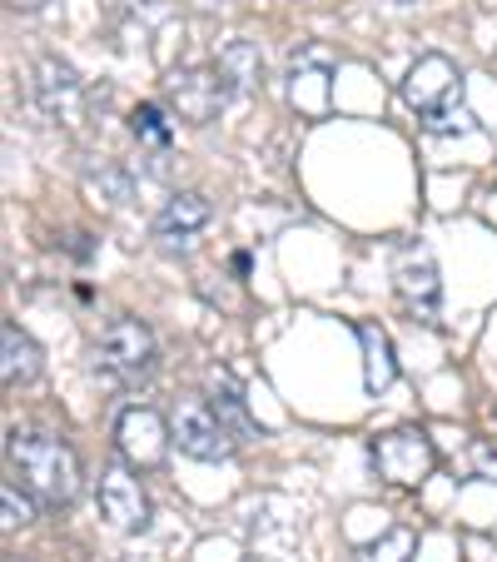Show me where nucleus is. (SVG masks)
Segmentation results:
<instances>
[{
	"mask_svg": "<svg viewBox=\"0 0 497 562\" xmlns=\"http://www.w3.org/2000/svg\"><path fill=\"white\" fill-rule=\"evenodd\" d=\"M5 453H11L15 477H21L45 508H70V503L80 498V458H75V448L65 443V438L35 434V428L21 434V428H15Z\"/></svg>",
	"mask_w": 497,
	"mask_h": 562,
	"instance_id": "f257e3e1",
	"label": "nucleus"
},
{
	"mask_svg": "<svg viewBox=\"0 0 497 562\" xmlns=\"http://www.w3.org/2000/svg\"><path fill=\"white\" fill-rule=\"evenodd\" d=\"M403 100H408L428 130H467L463 110V75L448 55H418L403 75Z\"/></svg>",
	"mask_w": 497,
	"mask_h": 562,
	"instance_id": "f03ea898",
	"label": "nucleus"
},
{
	"mask_svg": "<svg viewBox=\"0 0 497 562\" xmlns=\"http://www.w3.org/2000/svg\"><path fill=\"white\" fill-rule=\"evenodd\" d=\"M369 463L393 488H418L423 477H433L438 448L423 428H393V434H379L369 443Z\"/></svg>",
	"mask_w": 497,
	"mask_h": 562,
	"instance_id": "7ed1b4c3",
	"label": "nucleus"
},
{
	"mask_svg": "<svg viewBox=\"0 0 497 562\" xmlns=\"http://www.w3.org/2000/svg\"><path fill=\"white\" fill-rule=\"evenodd\" d=\"M95 353H100V369H105L115 383H125V389L149 383L155 379V369H159L155 334H149L139 318H110Z\"/></svg>",
	"mask_w": 497,
	"mask_h": 562,
	"instance_id": "20e7f679",
	"label": "nucleus"
},
{
	"mask_svg": "<svg viewBox=\"0 0 497 562\" xmlns=\"http://www.w3.org/2000/svg\"><path fill=\"white\" fill-rule=\"evenodd\" d=\"M165 100H170L174 120H184V125H210V120H219L224 105L234 100V75L224 70L219 60H214V65H194V70L170 75Z\"/></svg>",
	"mask_w": 497,
	"mask_h": 562,
	"instance_id": "39448f33",
	"label": "nucleus"
},
{
	"mask_svg": "<svg viewBox=\"0 0 497 562\" xmlns=\"http://www.w3.org/2000/svg\"><path fill=\"white\" fill-rule=\"evenodd\" d=\"M170 428H174L180 453L200 458V463H224V458H234V448H239V434L219 418L214 398H184V404L174 408Z\"/></svg>",
	"mask_w": 497,
	"mask_h": 562,
	"instance_id": "423d86ee",
	"label": "nucleus"
},
{
	"mask_svg": "<svg viewBox=\"0 0 497 562\" xmlns=\"http://www.w3.org/2000/svg\"><path fill=\"white\" fill-rule=\"evenodd\" d=\"M115 448L129 468H145L149 473V468H165V458H170V448H174V428L149 404H135L115 418Z\"/></svg>",
	"mask_w": 497,
	"mask_h": 562,
	"instance_id": "0eeeda50",
	"label": "nucleus"
},
{
	"mask_svg": "<svg viewBox=\"0 0 497 562\" xmlns=\"http://www.w3.org/2000/svg\"><path fill=\"white\" fill-rule=\"evenodd\" d=\"M393 289H398L403 308L413 318L433 324L438 318V299H443V284H438V265L423 245H408L398 249V265H393Z\"/></svg>",
	"mask_w": 497,
	"mask_h": 562,
	"instance_id": "6e6552de",
	"label": "nucleus"
},
{
	"mask_svg": "<svg viewBox=\"0 0 497 562\" xmlns=\"http://www.w3.org/2000/svg\"><path fill=\"white\" fill-rule=\"evenodd\" d=\"M35 100H41L45 115L65 130H75L86 120V86H80V75L65 60H55V55L35 60Z\"/></svg>",
	"mask_w": 497,
	"mask_h": 562,
	"instance_id": "1a4fd4ad",
	"label": "nucleus"
},
{
	"mask_svg": "<svg viewBox=\"0 0 497 562\" xmlns=\"http://www.w3.org/2000/svg\"><path fill=\"white\" fill-rule=\"evenodd\" d=\"M95 503H100L110 528H120V532H139L149 522V498H145V488H139V477L129 463H110L105 473H100Z\"/></svg>",
	"mask_w": 497,
	"mask_h": 562,
	"instance_id": "9d476101",
	"label": "nucleus"
},
{
	"mask_svg": "<svg viewBox=\"0 0 497 562\" xmlns=\"http://www.w3.org/2000/svg\"><path fill=\"white\" fill-rule=\"evenodd\" d=\"M210 220H214V204L204 200L200 190H184L155 214V234L159 239H190V234H200Z\"/></svg>",
	"mask_w": 497,
	"mask_h": 562,
	"instance_id": "9b49d317",
	"label": "nucleus"
},
{
	"mask_svg": "<svg viewBox=\"0 0 497 562\" xmlns=\"http://www.w3.org/2000/svg\"><path fill=\"white\" fill-rule=\"evenodd\" d=\"M35 373H41V349L31 334H21V324H5V389L35 383Z\"/></svg>",
	"mask_w": 497,
	"mask_h": 562,
	"instance_id": "f8f14e48",
	"label": "nucleus"
},
{
	"mask_svg": "<svg viewBox=\"0 0 497 562\" xmlns=\"http://www.w3.org/2000/svg\"><path fill=\"white\" fill-rule=\"evenodd\" d=\"M359 344H363V379L369 389H388L393 383V349H388V334L379 324H359Z\"/></svg>",
	"mask_w": 497,
	"mask_h": 562,
	"instance_id": "ddd939ff",
	"label": "nucleus"
},
{
	"mask_svg": "<svg viewBox=\"0 0 497 562\" xmlns=\"http://www.w3.org/2000/svg\"><path fill=\"white\" fill-rule=\"evenodd\" d=\"M219 65L234 75V86H244V90L259 86V75H264V65H259V50L249 41H234L229 50L219 55Z\"/></svg>",
	"mask_w": 497,
	"mask_h": 562,
	"instance_id": "4468645a",
	"label": "nucleus"
},
{
	"mask_svg": "<svg viewBox=\"0 0 497 562\" xmlns=\"http://www.w3.org/2000/svg\"><path fill=\"white\" fill-rule=\"evenodd\" d=\"M0 503H5V532H11V528H25V522H35V493L25 488V483L5 477V483H0Z\"/></svg>",
	"mask_w": 497,
	"mask_h": 562,
	"instance_id": "2eb2a0df",
	"label": "nucleus"
},
{
	"mask_svg": "<svg viewBox=\"0 0 497 562\" xmlns=\"http://www.w3.org/2000/svg\"><path fill=\"white\" fill-rule=\"evenodd\" d=\"M129 130H135V139H145V145L170 149V120H165L159 105H139L135 115H129Z\"/></svg>",
	"mask_w": 497,
	"mask_h": 562,
	"instance_id": "dca6fc26",
	"label": "nucleus"
},
{
	"mask_svg": "<svg viewBox=\"0 0 497 562\" xmlns=\"http://www.w3.org/2000/svg\"><path fill=\"white\" fill-rule=\"evenodd\" d=\"M210 398H214V408H219V418H224V424H229L234 434H239V443H244V438H249V434H255V424L244 418V408H239V398H234V393H210Z\"/></svg>",
	"mask_w": 497,
	"mask_h": 562,
	"instance_id": "f3484780",
	"label": "nucleus"
},
{
	"mask_svg": "<svg viewBox=\"0 0 497 562\" xmlns=\"http://www.w3.org/2000/svg\"><path fill=\"white\" fill-rule=\"evenodd\" d=\"M5 5H15V11H41L45 0H5Z\"/></svg>",
	"mask_w": 497,
	"mask_h": 562,
	"instance_id": "a211bd4d",
	"label": "nucleus"
},
{
	"mask_svg": "<svg viewBox=\"0 0 497 562\" xmlns=\"http://www.w3.org/2000/svg\"><path fill=\"white\" fill-rule=\"evenodd\" d=\"M190 5H200V11H219L224 0H190Z\"/></svg>",
	"mask_w": 497,
	"mask_h": 562,
	"instance_id": "6ab92c4d",
	"label": "nucleus"
},
{
	"mask_svg": "<svg viewBox=\"0 0 497 562\" xmlns=\"http://www.w3.org/2000/svg\"><path fill=\"white\" fill-rule=\"evenodd\" d=\"M398 5H408V0H398Z\"/></svg>",
	"mask_w": 497,
	"mask_h": 562,
	"instance_id": "aec40b11",
	"label": "nucleus"
}]
</instances>
